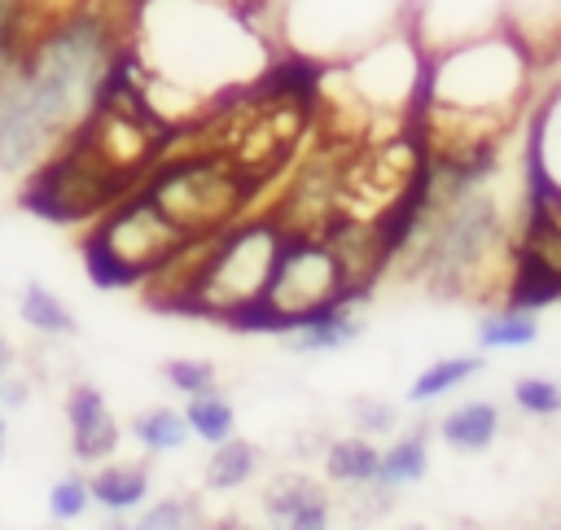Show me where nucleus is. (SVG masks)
<instances>
[{
	"instance_id": "1",
	"label": "nucleus",
	"mask_w": 561,
	"mask_h": 530,
	"mask_svg": "<svg viewBox=\"0 0 561 530\" xmlns=\"http://www.w3.org/2000/svg\"><path fill=\"white\" fill-rule=\"evenodd\" d=\"M280 241L285 232L272 223H245L224 232L215 250L197 263V272L175 289V298L184 302V311H210L245 324L272 280Z\"/></svg>"
},
{
	"instance_id": "2",
	"label": "nucleus",
	"mask_w": 561,
	"mask_h": 530,
	"mask_svg": "<svg viewBox=\"0 0 561 530\" xmlns=\"http://www.w3.org/2000/svg\"><path fill=\"white\" fill-rule=\"evenodd\" d=\"M66 420H70V442L79 460H105L118 447V425L92 385H75L66 399Z\"/></svg>"
},
{
	"instance_id": "3",
	"label": "nucleus",
	"mask_w": 561,
	"mask_h": 530,
	"mask_svg": "<svg viewBox=\"0 0 561 530\" xmlns=\"http://www.w3.org/2000/svg\"><path fill=\"white\" fill-rule=\"evenodd\" d=\"M355 302L359 298H337L329 302L324 311H316L311 320L285 329L289 333V350H302V355H324V350H346L355 337H359V315H355Z\"/></svg>"
},
{
	"instance_id": "4",
	"label": "nucleus",
	"mask_w": 561,
	"mask_h": 530,
	"mask_svg": "<svg viewBox=\"0 0 561 530\" xmlns=\"http://www.w3.org/2000/svg\"><path fill=\"white\" fill-rule=\"evenodd\" d=\"M561 298V267H552L539 250H530L526 241L513 245V280H508V302L513 307H543Z\"/></svg>"
},
{
	"instance_id": "5",
	"label": "nucleus",
	"mask_w": 561,
	"mask_h": 530,
	"mask_svg": "<svg viewBox=\"0 0 561 530\" xmlns=\"http://www.w3.org/2000/svg\"><path fill=\"white\" fill-rule=\"evenodd\" d=\"M267 512L280 521V526H294V530H320L329 526V499L316 482L307 477H285L267 491Z\"/></svg>"
},
{
	"instance_id": "6",
	"label": "nucleus",
	"mask_w": 561,
	"mask_h": 530,
	"mask_svg": "<svg viewBox=\"0 0 561 530\" xmlns=\"http://www.w3.org/2000/svg\"><path fill=\"white\" fill-rule=\"evenodd\" d=\"M500 434V407L486 403V399H473V403H460L451 407L443 420H438V438L451 447V451H486Z\"/></svg>"
},
{
	"instance_id": "7",
	"label": "nucleus",
	"mask_w": 561,
	"mask_h": 530,
	"mask_svg": "<svg viewBox=\"0 0 561 530\" xmlns=\"http://www.w3.org/2000/svg\"><path fill=\"white\" fill-rule=\"evenodd\" d=\"M425 469H430V451H425V438H421V434H408V438H399L390 451H381L373 486H381V491H394V486H412V482H421V477H425Z\"/></svg>"
},
{
	"instance_id": "8",
	"label": "nucleus",
	"mask_w": 561,
	"mask_h": 530,
	"mask_svg": "<svg viewBox=\"0 0 561 530\" xmlns=\"http://www.w3.org/2000/svg\"><path fill=\"white\" fill-rule=\"evenodd\" d=\"M254 464H259V451L245 442V438H224L215 442L210 460H206V486L210 491H232V486H245L254 477Z\"/></svg>"
},
{
	"instance_id": "9",
	"label": "nucleus",
	"mask_w": 561,
	"mask_h": 530,
	"mask_svg": "<svg viewBox=\"0 0 561 530\" xmlns=\"http://www.w3.org/2000/svg\"><path fill=\"white\" fill-rule=\"evenodd\" d=\"M88 491H92V499H96L101 508H110V512H127V508H136V504L145 499V491H149V473H145L140 464L101 469V473L88 482Z\"/></svg>"
},
{
	"instance_id": "10",
	"label": "nucleus",
	"mask_w": 561,
	"mask_h": 530,
	"mask_svg": "<svg viewBox=\"0 0 561 530\" xmlns=\"http://www.w3.org/2000/svg\"><path fill=\"white\" fill-rule=\"evenodd\" d=\"M377 460H381V451H377L368 438H342V442H333L329 456H324L329 477L342 482V486H373Z\"/></svg>"
},
{
	"instance_id": "11",
	"label": "nucleus",
	"mask_w": 561,
	"mask_h": 530,
	"mask_svg": "<svg viewBox=\"0 0 561 530\" xmlns=\"http://www.w3.org/2000/svg\"><path fill=\"white\" fill-rule=\"evenodd\" d=\"M539 337V320H535V311H526V307H504V311H491V315H482V324H478V342L486 346V350H495V346H530Z\"/></svg>"
},
{
	"instance_id": "12",
	"label": "nucleus",
	"mask_w": 561,
	"mask_h": 530,
	"mask_svg": "<svg viewBox=\"0 0 561 530\" xmlns=\"http://www.w3.org/2000/svg\"><path fill=\"white\" fill-rule=\"evenodd\" d=\"M18 311H22V320H26L35 333H44V337H66V333H75V315H70L66 302H61L57 293H48L44 285H26Z\"/></svg>"
},
{
	"instance_id": "13",
	"label": "nucleus",
	"mask_w": 561,
	"mask_h": 530,
	"mask_svg": "<svg viewBox=\"0 0 561 530\" xmlns=\"http://www.w3.org/2000/svg\"><path fill=\"white\" fill-rule=\"evenodd\" d=\"M131 434H136V442L149 447V451H175V447H184V438H188V420H184V412H175V407H149V412H140V416L131 420Z\"/></svg>"
},
{
	"instance_id": "14",
	"label": "nucleus",
	"mask_w": 561,
	"mask_h": 530,
	"mask_svg": "<svg viewBox=\"0 0 561 530\" xmlns=\"http://www.w3.org/2000/svg\"><path fill=\"white\" fill-rule=\"evenodd\" d=\"M478 368H482V364H478V359H469V355H460V359H438V364H430V368L412 381L408 403H430V399H438V394L456 390L460 381H469Z\"/></svg>"
},
{
	"instance_id": "15",
	"label": "nucleus",
	"mask_w": 561,
	"mask_h": 530,
	"mask_svg": "<svg viewBox=\"0 0 561 530\" xmlns=\"http://www.w3.org/2000/svg\"><path fill=\"white\" fill-rule=\"evenodd\" d=\"M184 420H188V429H193L197 438H206V442H224V438L232 434V407H228V399H219L215 390H210V394H188Z\"/></svg>"
},
{
	"instance_id": "16",
	"label": "nucleus",
	"mask_w": 561,
	"mask_h": 530,
	"mask_svg": "<svg viewBox=\"0 0 561 530\" xmlns=\"http://www.w3.org/2000/svg\"><path fill=\"white\" fill-rule=\"evenodd\" d=\"M513 403L530 416H557L561 412V385L548 377H522V381H513Z\"/></svg>"
},
{
	"instance_id": "17",
	"label": "nucleus",
	"mask_w": 561,
	"mask_h": 530,
	"mask_svg": "<svg viewBox=\"0 0 561 530\" xmlns=\"http://www.w3.org/2000/svg\"><path fill=\"white\" fill-rule=\"evenodd\" d=\"M162 372H167V385H175L180 394H210L219 381L206 359H171Z\"/></svg>"
},
{
	"instance_id": "18",
	"label": "nucleus",
	"mask_w": 561,
	"mask_h": 530,
	"mask_svg": "<svg viewBox=\"0 0 561 530\" xmlns=\"http://www.w3.org/2000/svg\"><path fill=\"white\" fill-rule=\"evenodd\" d=\"M88 499H92L88 482L75 477V473H66V477H57L53 491H48V512H53L57 521H75V517L88 508Z\"/></svg>"
},
{
	"instance_id": "19",
	"label": "nucleus",
	"mask_w": 561,
	"mask_h": 530,
	"mask_svg": "<svg viewBox=\"0 0 561 530\" xmlns=\"http://www.w3.org/2000/svg\"><path fill=\"white\" fill-rule=\"evenodd\" d=\"M351 420H355V429L359 434H390L394 429V420H399V407H390L386 399H355L351 403Z\"/></svg>"
},
{
	"instance_id": "20",
	"label": "nucleus",
	"mask_w": 561,
	"mask_h": 530,
	"mask_svg": "<svg viewBox=\"0 0 561 530\" xmlns=\"http://www.w3.org/2000/svg\"><path fill=\"white\" fill-rule=\"evenodd\" d=\"M193 521H197V504L188 499H162L140 517L145 530H171V526H193Z\"/></svg>"
},
{
	"instance_id": "21",
	"label": "nucleus",
	"mask_w": 561,
	"mask_h": 530,
	"mask_svg": "<svg viewBox=\"0 0 561 530\" xmlns=\"http://www.w3.org/2000/svg\"><path fill=\"white\" fill-rule=\"evenodd\" d=\"M26 399H31V385H26V377H18V372H4V377H0V407L18 412V407H26Z\"/></svg>"
},
{
	"instance_id": "22",
	"label": "nucleus",
	"mask_w": 561,
	"mask_h": 530,
	"mask_svg": "<svg viewBox=\"0 0 561 530\" xmlns=\"http://www.w3.org/2000/svg\"><path fill=\"white\" fill-rule=\"evenodd\" d=\"M4 372H9V342L0 337V377H4Z\"/></svg>"
},
{
	"instance_id": "23",
	"label": "nucleus",
	"mask_w": 561,
	"mask_h": 530,
	"mask_svg": "<svg viewBox=\"0 0 561 530\" xmlns=\"http://www.w3.org/2000/svg\"><path fill=\"white\" fill-rule=\"evenodd\" d=\"M0 456H4V416H0Z\"/></svg>"
}]
</instances>
